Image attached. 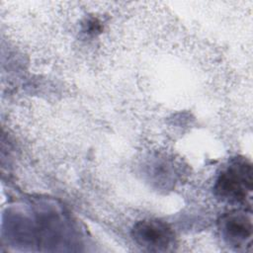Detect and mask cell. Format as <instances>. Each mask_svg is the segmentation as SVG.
<instances>
[{
    "label": "cell",
    "instance_id": "obj_1",
    "mask_svg": "<svg viewBox=\"0 0 253 253\" xmlns=\"http://www.w3.org/2000/svg\"><path fill=\"white\" fill-rule=\"evenodd\" d=\"M251 189V164L242 158L232 159L218 174L214 185L217 198L234 203L244 201Z\"/></svg>",
    "mask_w": 253,
    "mask_h": 253
},
{
    "label": "cell",
    "instance_id": "obj_3",
    "mask_svg": "<svg viewBox=\"0 0 253 253\" xmlns=\"http://www.w3.org/2000/svg\"><path fill=\"white\" fill-rule=\"evenodd\" d=\"M219 230L229 245L236 248L245 246L252 234L251 217L240 211L227 212L219 220Z\"/></svg>",
    "mask_w": 253,
    "mask_h": 253
},
{
    "label": "cell",
    "instance_id": "obj_2",
    "mask_svg": "<svg viewBox=\"0 0 253 253\" xmlns=\"http://www.w3.org/2000/svg\"><path fill=\"white\" fill-rule=\"evenodd\" d=\"M134 241L149 251H166L174 240L172 229L159 220H141L132 228Z\"/></svg>",
    "mask_w": 253,
    "mask_h": 253
}]
</instances>
